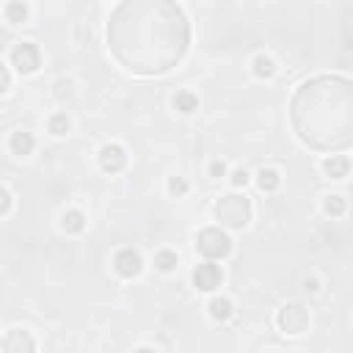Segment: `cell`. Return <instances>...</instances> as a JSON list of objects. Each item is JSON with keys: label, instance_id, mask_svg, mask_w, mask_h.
I'll return each mask as SVG.
<instances>
[{"label": "cell", "instance_id": "obj_20", "mask_svg": "<svg viewBox=\"0 0 353 353\" xmlns=\"http://www.w3.org/2000/svg\"><path fill=\"white\" fill-rule=\"evenodd\" d=\"M9 14H11V17H25V6L11 3V6H9Z\"/></svg>", "mask_w": 353, "mask_h": 353}, {"label": "cell", "instance_id": "obj_2", "mask_svg": "<svg viewBox=\"0 0 353 353\" xmlns=\"http://www.w3.org/2000/svg\"><path fill=\"white\" fill-rule=\"evenodd\" d=\"M196 246L205 257H226L229 254V237L221 235L218 229H205L199 237H196Z\"/></svg>", "mask_w": 353, "mask_h": 353}, {"label": "cell", "instance_id": "obj_22", "mask_svg": "<svg viewBox=\"0 0 353 353\" xmlns=\"http://www.w3.org/2000/svg\"><path fill=\"white\" fill-rule=\"evenodd\" d=\"M210 171H213V176H221L223 174V163H213V166H210Z\"/></svg>", "mask_w": 353, "mask_h": 353}, {"label": "cell", "instance_id": "obj_9", "mask_svg": "<svg viewBox=\"0 0 353 353\" xmlns=\"http://www.w3.org/2000/svg\"><path fill=\"white\" fill-rule=\"evenodd\" d=\"M11 149H14L17 155H28L33 149V138L28 133H14V138H11Z\"/></svg>", "mask_w": 353, "mask_h": 353}, {"label": "cell", "instance_id": "obj_11", "mask_svg": "<svg viewBox=\"0 0 353 353\" xmlns=\"http://www.w3.org/2000/svg\"><path fill=\"white\" fill-rule=\"evenodd\" d=\"M325 171L331 176H345L348 174V160L345 158H329L325 160Z\"/></svg>", "mask_w": 353, "mask_h": 353}, {"label": "cell", "instance_id": "obj_4", "mask_svg": "<svg viewBox=\"0 0 353 353\" xmlns=\"http://www.w3.org/2000/svg\"><path fill=\"white\" fill-rule=\"evenodd\" d=\"M279 323L287 334H298V331H304V325H307V312L301 307H287L279 315Z\"/></svg>", "mask_w": 353, "mask_h": 353}, {"label": "cell", "instance_id": "obj_15", "mask_svg": "<svg viewBox=\"0 0 353 353\" xmlns=\"http://www.w3.org/2000/svg\"><path fill=\"white\" fill-rule=\"evenodd\" d=\"M276 185H279V174L276 171H262L260 174V188L262 191H273Z\"/></svg>", "mask_w": 353, "mask_h": 353}, {"label": "cell", "instance_id": "obj_17", "mask_svg": "<svg viewBox=\"0 0 353 353\" xmlns=\"http://www.w3.org/2000/svg\"><path fill=\"white\" fill-rule=\"evenodd\" d=\"M254 72L257 74H260V78H262V74H273V61H270V58H257L254 61Z\"/></svg>", "mask_w": 353, "mask_h": 353}, {"label": "cell", "instance_id": "obj_16", "mask_svg": "<svg viewBox=\"0 0 353 353\" xmlns=\"http://www.w3.org/2000/svg\"><path fill=\"white\" fill-rule=\"evenodd\" d=\"M155 262H158L160 270H171L174 265H176V257L171 254V251H160V254L155 257Z\"/></svg>", "mask_w": 353, "mask_h": 353}, {"label": "cell", "instance_id": "obj_14", "mask_svg": "<svg viewBox=\"0 0 353 353\" xmlns=\"http://www.w3.org/2000/svg\"><path fill=\"white\" fill-rule=\"evenodd\" d=\"M66 130H69V119H66V116H61V113H58V116L50 119V133L53 135H64Z\"/></svg>", "mask_w": 353, "mask_h": 353}, {"label": "cell", "instance_id": "obj_18", "mask_svg": "<svg viewBox=\"0 0 353 353\" xmlns=\"http://www.w3.org/2000/svg\"><path fill=\"white\" fill-rule=\"evenodd\" d=\"M325 210H329L331 215H339L345 210V201H342V196H331L329 201H325Z\"/></svg>", "mask_w": 353, "mask_h": 353}, {"label": "cell", "instance_id": "obj_1", "mask_svg": "<svg viewBox=\"0 0 353 353\" xmlns=\"http://www.w3.org/2000/svg\"><path fill=\"white\" fill-rule=\"evenodd\" d=\"M221 221H226L229 226H243L248 221V201L246 199H237V196H226L223 201H218L215 207Z\"/></svg>", "mask_w": 353, "mask_h": 353}, {"label": "cell", "instance_id": "obj_5", "mask_svg": "<svg viewBox=\"0 0 353 353\" xmlns=\"http://www.w3.org/2000/svg\"><path fill=\"white\" fill-rule=\"evenodd\" d=\"M14 64L19 66L22 72H33L39 66V53H36V47L28 44V42H22L14 50Z\"/></svg>", "mask_w": 353, "mask_h": 353}, {"label": "cell", "instance_id": "obj_21", "mask_svg": "<svg viewBox=\"0 0 353 353\" xmlns=\"http://www.w3.org/2000/svg\"><path fill=\"white\" fill-rule=\"evenodd\" d=\"M246 180H248L246 171H235V176H232V182H235V185H246Z\"/></svg>", "mask_w": 353, "mask_h": 353}, {"label": "cell", "instance_id": "obj_3", "mask_svg": "<svg viewBox=\"0 0 353 353\" xmlns=\"http://www.w3.org/2000/svg\"><path fill=\"white\" fill-rule=\"evenodd\" d=\"M193 284L199 290H215L221 284V268L213 262H205L193 270Z\"/></svg>", "mask_w": 353, "mask_h": 353}, {"label": "cell", "instance_id": "obj_19", "mask_svg": "<svg viewBox=\"0 0 353 353\" xmlns=\"http://www.w3.org/2000/svg\"><path fill=\"white\" fill-rule=\"evenodd\" d=\"M168 188H171V193H185L188 191V185L182 180H171V185H168Z\"/></svg>", "mask_w": 353, "mask_h": 353}, {"label": "cell", "instance_id": "obj_8", "mask_svg": "<svg viewBox=\"0 0 353 353\" xmlns=\"http://www.w3.org/2000/svg\"><path fill=\"white\" fill-rule=\"evenodd\" d=\"M99 163H103L105 171H119L124 166V152L119 146H105L103 155H99Z\"/></svg>", "mask_w": 353, "mask_h": 353}, {"label": "cell", "instance_id": "obj_23", "mask_svg": "<svg viewBox=\"0 0 353 353\" xmlns=\"http://www.w3.org/2000/svg\"><path fill=\"white\" fill-rule=\"evenodd\" d=\"M135 353H152V350H135Z\"/></svg>", "mask_w": 353, "mask_h": 353}, {"label": "cell", "instance_id": "obj_10", "mask_svg": "<svg viewBox=\"0 0 353 353\" xmlns=\"http://www.w3.org/2000/svg\"><path fill=\"white\" fill-rule=\"evenodd\" d=\"M210 315H213L215 320H226V317L232 315V304L223 301V298H218V301L210 304Z\"/></svg>", "mask_w": 353, "mask_h": 353}, {"label": "cell", "instance_id": "obj_12", "mask_svg": "<svg viewBox=\"0 0 353 353\" xmlns=\"http://www.w3.org/2000/svg\"><path fill=\"white\" fill-rule=\"evenodd\" d=\"M176 108H180L182 113H191V111H196V97H193L191 91L176 94Z\"/></svg>", "mask_w": 353, "mask_h": 353}, {"label": "cell", "instance_id": "obj_7", "mask_svg": "<svg viewBox=\"0 0 353 353\" xmlns=\"http://www.w3.org/2000/svg\"><path fill=\"white\" fill-rule=\"evenodd\" d=\"M3 348H6V353H33V342L25 331H11V334L6 337Z\"/></svg>", "mask_w": 353, "mask_h": 353}, {"label": "cell", "instance_id": "obj_13", "mask_svg": "<svg viewBox=\"0 0 353 353\" xmlns=\"http://www.w3.org/2000/svg\"><path fill=\"white\" fill-rule=\"evenodd\" d=\"M64 229H66V232H80V229H83V215L74 213V210H72V213H66L64 215Z\"/></svg>", "mask_w": 353, "mask_h": 353}, {"label": "cell", "instance_id": "obj_6", "mask_svg": "<svg viewBox=\"0 0 353 353\" xmlns=\"http://www.w3.org/2000/svg\"><path fill=\"white\" fill-rule=\"evenodd\" d=\"M116 270L121 276H135L141 270V257L135 254V251H130V248L119 251L116 254Z\"/></svg>", "mask_w": 353, "mask_h": 353}]
</instances>
